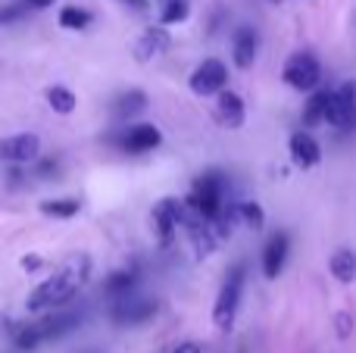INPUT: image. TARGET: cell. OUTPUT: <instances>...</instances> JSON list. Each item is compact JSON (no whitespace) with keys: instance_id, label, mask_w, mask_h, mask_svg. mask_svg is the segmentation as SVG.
Returning <instances> with one entry per match:
<instances>
[{"instance_id":"1","label":"cell","mask_w":356,"mask_h":353,"mask_svg":"<svg viewBox=\"0 0 356 353\" xmlns=\"http://www.w3.org/2000/svg\"><path fill=\"white\" fill-rule=\"evenodd\" d=\"M88 272H91V260H88V256H72V260H66L60 272L44 279L41 285L29 294V310L66 306L69 300L79 294V288L88 281Z\"/></svg>"},{"instance_id":"2","label":"cell","mask_w":356,"mask_h":353,"mask_svg":"<svg viewBox=\"0 0 356 353\" xmlns=\"http://www.w3.org/2000/svg\"><path fill=\"white\" fill-rule=\"evenodd\" d=\"M188 204L200 213L207 222H213L219 216V210L225 206V179L222 172H207L194 181V191H191Z\"/></svg>"},{"instance_id":"3","label":"cell","mask_w":356,"mask_h":353,"mask_svg":"<svg viewBox=\"0 0 356 353\" xmlns=\"http://www.w3.org/2000/svg\"><path fill=\"white\" fill-rule=\"evenodd\" d=\"M241 288H244V263L228 272V281L222 285L219 297H216V306H213V322L216 329L228 331L234 325V316H238V304H241Z\"/></svg>"},{"instance_id":"4","label":"cell","mask_w":356,"mask_h":353,"mask_svg":"<svg viewBox=\"0 0 356 353\" xmlns=\"http://www.w3.org/2000/svg\"><path fill=\"white\" fill-rule=\"evenodd\" d=\"M325 122L332 125V129H341V131L356 129V79L344 81L338 91H328Z\"/></svg>"},{"instance_id":"5","label":"cell","mask_w":356,"mask_h":353,"mask_svg":"<svg viewBox=\"0 0 356 353\" xmlns=\"http://www.w3.org/2000/svg\"><path fill=\"white\" fill-rule=\"evenodd\" d=\"M284 81H288L294 91H313L322 79V66L313 54H294L284 63Z\"/></svg>"},{"instance_id":"6","label":"cell","mask_w":356,"mask_h":353,"mask_svg":"<svg viewBox=\"0 0 356 353\" xmlns=\"http://www.w3.org/2000/svg\"><path fill=\"white\" fill-rule=\"evenodd\" d=\"M228 81V72L219 60H203L200 66L191 72V91L197 97H209V94H219Z\"/></svg>"},{"instance_id":"7","label":"cell","mask_w":356,"mask_h":353,"mask_svg":"<svg viewBox=\"0 0 356 353\" xmlns=\"http://www.w3.org/2000/svg\"><path fill=\"white\" fill-rule=\"evenodd\" d=\"M156 316V304L154 300H131V297H119L113 304V322L116 325H144Z\"/></svg>"},{"instance_id":"8","label":"cell","mask_w":356,"mask_h":353,"mask_svg":"<svg viewBox=\"0 0 356 353\" xmlns=\"http://www.w3.org/2000/svg\"><path fill=\"white\" fill-rule=\"evenodd\" d=\"M41 154V141L38 135H13V138H0V156L6 163H31Z\"/></svg>"},{"instance_id":"9","label":"cell","mask_w":356,"mask_h":353,"mask_svg":"<svg viewBox=\"0 0 356 353\" xmlns=\"http://www.w3.org/2000/svg\"><path fill=\"white\" fill-rule=\"evenodd\" d=\"M160 141H163L160 129H156V125H150V122H141V125H131V129H125L119 147H122L125 154H147V150H154Z\"/></svg>"},{"instance_id":"10","label":"cell","mask_w":356,"mask_h":353,"mask_svg":"<svg viewBox=\"0 0 356 353\" xmlns=\"http://www.w3.org/2000/svg\"><path fill=\"white\" fill-rule=\"evenodd\" d=\"M288 147H291V160H294L300 169H313L316 163L322 160V147L309 131H297V135H291Z\"/></svg>"},{"instance_id":"11","label":"cell","mask_w":356,"mask_h":353,"mask_svg":"<svg viewBox=\"0 0 356 353\" xmlns=\"http://www.w3.org/2000/svg\"><path fill=\"white\" fill-rule=\"evenodd\" d=\"M288 250H291V238L284 235V231H278V235L269 238V244H266L263 250V272L266 279H278L284 269V260H288Z\"/></svg>"},{"instance_id":"12","label":"cell","mask_w":356,"mask_h":353,"mask_svg":"<svg viewBox=\"0 0 356 353\" xmlns=\"http://www.w3.org/2000/svg\"><path fill=\"white\" fill-rule=\"evenodd\" d=\"M257 50H259V38L250 25H241L234 31V41H232V54H234V66L238 69H250L257 63Z\"/></svg>"},{"instance_id":"13","label":"cell","mask_w":356,"mask_h":353,"mask_svg":"<svg viewBox=\"0 0 356 353\" xmlns=\"http://www.w3.org/2000/svg\"><path fill=\"white\" fill-rule=\"evenodd\" d=\"M169 44H172V38H169L166 28H147L135 44V60L138 63H150L154 56L166 54Z\"/></svg>"},{"instance_id":"14","label":"cell","mask_w":356,"mask_h":353,"mask_svg":"<svg viewBox=\"0 0 356 353\" xmlns=\"http://www.w3.org/2000/svg\"><path fill=\"white\" fill-rule=\"evenodd\" d=\"M216 113H219V122L225 125V129H241V125H244V100L234 91L222 88V91L216 94Z\"/></svg>"},{"instance_id":"15","label":"cell","mask_w":356,"mask_h":353,"mask_svg":"<svg viewBox=\"0 0 356 353\" xmlns=\"http://www.w3.org/2000/svg\"><path fill=\"white\" fill-rule=\"evenodd\" d=\"M79 322H81V319L75 316V313H54V316L35 322V329H38V335H41V344H44V341H56V338L69 335L72 329H79Z\"/></svg>"},{"instance_id":"16","label":"cell","mask_w":356,"mask_h":353,"mask_svg":"<svg viewBox=\"0 0 356 353\" xmlns=\"http://www.w3.org/2000/svg\"><path fill=\"white\" fill-rule=\"evenodd\" d=\"M154 225H156V235H160V244H172L175 238V206H172V197L160 200V204L154 206Z\"/></svg>"},{"instance_id":"17","label":"cell","mask_w":356,"mask_h":353,"mask_svg":"<svg viewBox=\"0 0 356 353\" xmlns=\"http://www.w3.org/2000/svg\"><path fill=\"white\" fill-rule=\"evenodd\" d=\"M328 269H332V275L341 281V285L356 281V250H350V247L334 250L332 260H328Z\"/></svg>"},{"instance_id":"18","label":"cell","mask_w":356,"mask_h":353,"mask_svg":"<svg viewBox=\"0 0 356 353\" xmlns=\"http://www.w3.org/2000/svg\"><path fill=\"white\" fill-rule=\"evenodd\" d=\"M325 106H328V91H316L313 97L307 100V106H303V129H316V125L325 122Z\"/></svg>"},{"instance_id":"19","label":"cell","mask_w":356,"mask_h":353,"mask_svg":"<svg viewBox=\"0 0 356 353\" xmlns=\"http://www.w3.org/2000/svg\"><path fill=\"white\" fill-rule=\"evenodd\" d=\"M47 104H50V110L54 113H60V116H69V113L75 110V94L69 91V88H60V85H54V88H47Z\"/></svg>"},{"instance_id":"20","label":"cell","mask_w":356,"mask_h":353,"mask_svg":"<svg viewBox=\"0 0 356 353\" xmlns=\"http://www.w3.org/2000/svg\"><path fill=\"white\" fill-rule=\"evenodd\" d=\"M147 110V94L144 91H129V94H122V97L116 100V113L122 119H131V116H138V113H144Z\"/></svg>"},{"instance_id":"21","label":"cell","mask_w":356,"mask_h":353,"mask_svg":"<svg viewBox=\"0 0 356 353\" xmlns=\"http://www.w3.org/2000/svg\"><path fill=\"white\" fill-rule=\"evenodd\" d=\"M79 210H81V204H79V200H72V197L44 200V204H41V213H44V216H54V219H72Z\"/></svg>"},{"instance_id":"22","label":"cell","mask_w":356,"mask_h":353,"mask_svg":"<svg viewBox=\"0 0 356 353\" xmlns=\"http://www.w3.org/2000/svg\"><path fill=\"white\" fill-rule=\"evenodd\" d=\"M106 294L110 297H129L131 294V288H135V272H113L110 279H106Z\"/></svg>"},{"instance_id":"23","label":"cell","mask_w":356,"mask_h":353,"mask_svg":"<svg viewBox=\"0 0 356 353\" xmlns=\"http://www.w3.org/2000/svg\"><path fill=\"white\" fill-rule=\"evenodd\" d=\"M60 25L69 31H81L91 25V13L88 10H79V6H66V10L60 13Z\"/></svg>"},{"instance_id":"24","label":"cell","mask_w":356,"mask_h":353,"mask_svg":"<svg viewBox=\"0 0 356 353\" xmlns=\"http://www.w3.org/2000/svg\"><path fill=\"white\" fill-rule=\"evenodd\" d=\"M238 213H241V222L247 225V229L259 231L266 225V213L259 204H253V200H247V204H238Z\"/></svg>"},{"instance_id":"25","label":"cell","mask_w":356,"mask_h":353,"mask_svg":"<svg viewBox=\"0 0 356 353\" xmlns=\"http://www.w3.org/2000/svg\"><path fill=\"white\" fill-rule=\"evenodd\" d=\"M191 13L188 0H166L163 3V13H160V22L163 25H175V22H184Z\"/></svg>"},{"instance_id":"26","label":"cell","mask_w":356,"mask_h":353,"mask_svg":"<svg viewBox=\"0 0 356 353\" xmlns=\"http://www.w3.org/2000/svg\"><path fill=\"white\" fill-rule=\"evenodd\" d=\"M25 10L29 6H0V25H13V22H19V19L25 16Z\"/></svg>"},{"instance_id":"27","label":"cell","mask_w":356,"mask_h":353,"mask_svg":"<svg viewBox=\"0 0 356 353\" xmlns=\"http://www.w3.org/2000/svg\"><path fill=\"white\" fill-rule=\"evenodd\" d=\"M350 329H353V316H350V313H341V316H338V335L347 338V335H350Z\"/></svg>"},{"instance_id":"28","label":"cell","mask_w":356,"mask_h":353,"mask_svg":"<svg viewBox=\"0 0 356 353\" xmlns=\"http://www.w3.org/2000/svg\"><path fill=\"white\" fill-rule=\"evenodd\" d=\"M175 353H203V347L197 341H184V344H178Z\"/></svg>"},{"instance_id":"29","label":"cell","mask_w":356,"mask_h":353,"mask_svg":"<svg viewBox=\"0 0 356 353\" xmlns=\"http://www.w3.org/2000/svg\"><path fill=\"white\" fill-rule=\"evenodd\" d=\"M22 269H25V272H35V269H41V256H25Z\"/></svg>"},{"instance_id":"30","label":"cell","mask_w":356,"mask_h":353,"mask_svg":"<svg viewBox=\"0 0 356 353\" xmlns=\"http://www.w3.org/2000/svg\"><path fill=\"white\" fill-rule=\"evenodd\" d=\"M22 3L31 10H47V6H54V0H22Z\"/></svg>"},{"instance_id":"31","label":"cell","mask_w":356,"mask_h":353,"mask_svg":"<svg viewBox=\"0 0 356 353\" xmlns=\"http://www.w3.org/2000/svg\"><path fill=\"white\" fill-rule=\"evenodd\" d=\"M125 3H131V6H138V10H144V6H147V0H125Z\"/></svg>"},{"instance_id":"32","label":"cell","mask_w":356,"mask_h":353,"mask_svg":"<svg viewBox=\"0 0 356 353\" xmlns=\"http://www.w3.org/2000/svg\"><path fill=\"white\" fill-rule=\"evenodd\" d=\"M272 3H282V0H272Z\"/></svg>"},{"instance_id":"33","label":"cell","mask_w":356,"mask_h":353,"mask_svg":"<svg viewBox=\"0 0 356 353\" xmlns=\"http://www.w3.org/2000/svg\"><path fill=\"white\" fill-rule=\"evenodd\" d=\"M353 22H356V13H353Z\"/></svg>"}]
</instances>
